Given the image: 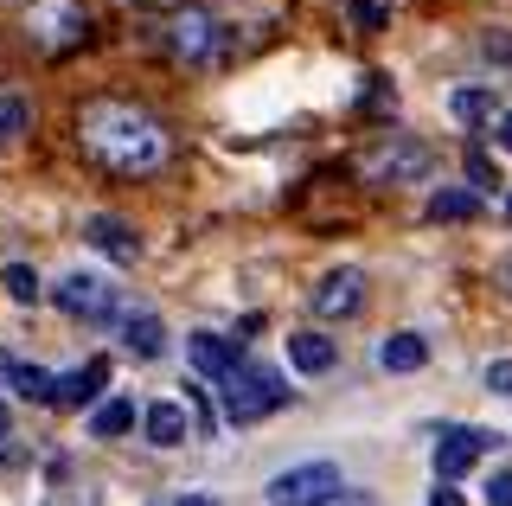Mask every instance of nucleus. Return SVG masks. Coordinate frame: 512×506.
<instances>
[{
    "instance_id": "nucleus-1",
    "label": "nucleus",
    "mask_w": 512,
    "mask_h": 506,
    "mask_svg": "<svg viewBox=\"0 0 512 506\" xmlns=\"http://www.w3.org/2000/svg\"><path fill=\"white\" fill-rule=\"evenodd\" d=\"M77 148H84V161H96L116 180H141V173H154L173 154V141L154 109H141L128 97H90L77 109Z\"/></svg>"
},
{
    "instance_id": "nucleus-2",
    "label": "nucleus",
    "mask_w": 512,
    "mask_h": 506,
    "mask_svg": "<svg viewBox=\"0 0 512 506\" xmlns=\"http://www.w3.org/2000/svg\"><path fill=\"white\" fill-rule=\"evenodd\" d=\"M218 385H224L218 398H224V417H231V423H256V417H269V410H282V404H288L282 372L256 366V359H237V366L224 372Z\"/></svg>"
},
{
    "instance_id": "nucleus-3",
    "label": "nucleus",
    "mask_w": 512,
    "mask_h": 506,
    "mask_svg": "<svg viewBox=\"0 0 512 506\" xmlns=\"http://www.w3.org/2000/svg\"><path fill=\"white\" fill-rule=\"evenodd\" d=\"M26 39L39 45L45 58L77 52V45L90 39V13H84V0H32V7H26Z\"/></svg>"
},
{
    "instance_id": "nucleus-4",
    "label": "nucleus",
    "mask_w": 512,
    "mask_h": 506,
    "mask_svg": "<svg viewBox=\"0 0 512 506\" xmlns=\"http://www.w3.org/2000/svg\"><path fill=\"white\" fill-rule=\"evenodd\" d=\"M167 33H160V45H167L180 65H205V58L224 45V26H218V13L212 7H180V13H167Z\"/></svg>"
},
{
    "instance_id": "nucleus-5",
    "label": "nucleus",
    "mask_w": 512,
    "mask_h": 506,
    "mask_svg": "<svg viewBox=\"0 0 512 506\" xmlns=\"http://www.w3.org/2000/svg\"><path fill=\"white\" fill-rule=\"evenodd\" d=\"M436 167V148L429 141H410V135H391L365 154V180L372 186H404V180H423Z\"/></svg>"
},
{
    "instance_id": "nucleus-6",
    "label": "nucleus",
    "mask_w": 512,
    "mask_h": 506,
    "mask_svg": "<svg viewBox=\"0 0 512 506\" xmlns=\"http://www.w3.org/2000/svg\"><path fill=\"white\" fill-rule=\"evenodd\" d=\"M333 494H340V468L333 462H301L269 481V506H320Z\"/></svg>"
},
{
    "instance_id": "nucleus-7",
    "label": "nucleus",
    "mask_w": 512,
    "mask_h": 506,
    "mask_svg": "<svg viewBox=\"0 0 512 506\" xmlns=\"http://www.w3.org/2000/svg\"><path fill=\"white\" fill-rule=\"evenodd\" d=\"M52 302L71 314V321H109V314H116V282H109V276H90V270H71L52 289Z\"/></svg>"
},
{
    "instance_id": "nucleus-8",
    "label": "nucleus",
    "mask_w": 512,
    "mask_h": 506,
    "mask_svg": "<svg viewBox=\"0 0 512 506\" xmlns=\"http://www.w3.org/2000/svg\"><path fill=\"white\" fill-rule=\"evenodd\" d=\"M365 308V276L359 270H327L314 289V314L320 321H352Z\"/></svg>"
},
{
    "instance_id": "nucleus-9",
    "label": "nucleus",
    "mask_w": 512,
    "mask_h": 506,
    "mask_svg": "<svg viewBox=\"0 0 512 506\" xmlns=\"http://www.w3.org/2000/svg\"><path fill=\"white\" fill-rule=\"evenodd\" d=\"M487 442H500V436H487V430H442V442H436V481H461V474L487 455Z\"/></svg>"
},
{
    "instance_id": "nucleus-10",
    "label": "nucleus",
    "mask_w": 512,
    "mask_h": 506,
    "mask_svg": "<svg viewBox=\"0 0 512 506\" xmlns=\"http://www.w3.org/2000/svg\"><path fill=\"white\" fill-rule=\"evenodd\" d=\"M84 244H90V250H103L109 263H135V257H141V237H135V225H128V218H116V212H96V218H84Z\"/></svg>"
},
{
    "instance_id": "nucleus-11",
    "label": "nucleus",
    "mask_w": 512,
    "mask_h": 506,
    "mask_svg": "<svg viewBox=\"0 0 512 506\" xmlns=\"http://www.w3.org/2000/svg\"><path fill=\"white\" fill-rule=\"evenodd\" d=\"M186 359H192V372H199V385H205V378H224V372H231L237 359H244V346L212 334V327H199V334H186Z\"/></svg>"
},
{
    "instance_id": "nucleus-12",
    "label": "nucleus",
    "mask_w": 512,
    "mask_h": 506,
    "mask_svg": "<svg viewBox=\"0 0 512 506\" xmlns=\"http://www.w3.org/2000/svg\"><path fill=\"white\" fill-rule=\"evenodd\" d=\"M103 385H109V359H90V366L52 378V404H58V410H84V404L103 398Z\"/></svg>"
},
{
    "instance_id": "nucleus-13",
    "label": "nucleus",
    "mask_w": 512,
    "mask_h": 506,
    "mask_svg": "<svg viewBox=\"0 0 512 506\" xmlns=\"http://www.w3.org/2000/svg\"><path fill=\"white\" fill-rule=\"evenodd\" d=\"M333 359H340V346H333L327 334H288V366L295 372L320 378V372H333Z\"/></svg>"
},
{
    "instance_id": "nucleus-14",
    "label": "nucleus",
    "mask_w": 512,
    "mask_h": 506,
    "mask_svg": "<svg viewBox=\"0 0 512 506\" xmlns=\"http://www.w3.org/2000/svg\"><path fill=\"white\" fill-rule=\"evenodd\" d=\"M0 385H13V398L26 404H52V372L45 366H20V359L0 353Z\"/></svg>"
},
{
    "instance_id": "nucleus-15",
    "label": "nucleus",
    "mask_w": 512,
    "mask_h": 506,
    "mask_svg": "<svg viewBox=\"0 0 512 506\" xmlns=\"http://www.w3.org/2000/svg\"><path fill=\"white\" fill-rule=\"evenodd\" d=\"M141 423H148V442H154V449H180V442L192 436L186 410L173 404V398H160V404H148V417H141Z\"/></svg>"
},
{
    "instance_id": "nucleus-16",
    "label": "nucleus",
    "mask_w": 512,
    "mask_h": 506,
    "mask_svg": "<svg viewBox=\"0 0 512 506\" xmlns=\"http://www.w3.org/2000/svg\"><path fill=\"white\" fill-rule=\"evenodd\" d=\"M378 366H384V372H423V366H429V340L404 327V334H391V340L378 346Z\"/></svg>"
},
{
    "instance_id": "nucleus-17",
    "label": "nucleus",
    "mask_w": 512,
    "mask_h": 506,
    "mask_svg": "<svg viewBox=\"0 0 512 506\" xmlns=\"http://www.w3.org/2000/svg\"><path fill=\"white\" fill-rule=\"evenodd\" d=\"M429 225H461V218L480 212V193H468V186H442V193H429Z\"/></svg>"
},
{
    "instance_id": "nucleus-18",
    "label": "nucleus",
    "mask_w": 512,
    "mask_h": 506,
    "mask_svg": "<svg viewBox=\"0 0 512 506\" xmlns=\"http://www.w3.org/2000/svg\"><path fill=\"white\" fill-rule=\"evenodd\" d=\"M122 346L135 359H160V346H167V334H160V314H148V308L128 314V321H122Z\"/></svg>"
},
{
    "instance_id": "nucleus-19",
    "label": "nucleus",
    "mask_w": 512,
    "mask_h": 506,
    "mask_svg": "<svg viewBox=\"0 0 512 506\" xmlns=\"http://www.w3.org/2000/svg\"><path fill=\"white\" fill-rule=\"evenodd\" d=\"M135 430V404L128 398H109V404H96V417H90V436H103V442H116Z\"/></svg>"
},
{
    "instance_id": "nucleus-20",
    "label": "nucleus",
    "mask_w": 512,
    "mask_h": 506,
    "mask_svg": "<svg viewBox=\"0 0 512 506\" xmlns=\"http://www.w3.org/2000/svg\"><path fill=\"white\" fill-rule=\"evenodd\" d=\"M186 423H192V436H199V442H212L218 436V417H212V391H205L199 385V378H192V385H186Z\"/></svg>"
},
{
    "instance_id": "nucleus-21",
    "label": "nucleus",
    "mask_w": 512,
    "mask_h": 506,
    "mask_svg": "<svg viewBox=\"0 0 512 506\" xmlns=\"http://www.w3.org/2000/svg\"><path fill=\"white\" fill-rule=\"evenodd\" d=\"M0 289H7L20 308H32L39 302V270H32V263H7V270H0Z\"/></svg>"
},
{
    "instance_id": "nucleus-22",
    "label": "nucleus",
    "mask_w": 512,
    "mask_h": 506,
    "mask_svg": "<svg viewBox=\"0 0 512 506\" xmlns=\"http://www.w3.org/2000/svg\"><path fill=\"white\" fill-rule=\"evenodd\" d=\"M448 109H455V122H487L493 116V90H455V97H448Z\"/></svg>"
},
{
    "instance_id": "nucleus-23",
    "label": "nucleus",
    "mask_w": 512,
    "mask_h": 506,
    "mask_svg": "<svg viewBox=\"0 0 512 506\" xmlns=\"http://www.w3.org/2000/svg\"><path fill=\"white\" fill-rule=\"evenodd\" d=\"M32 129V103L26 97H0V141H20Z\"/></svg>"
},
{
    "instance_id": "nucleus-24",
    "label": "nucleus",
    "mask_w": 512,
    "mask_h": 506,
    "mask_svg": "<svg viewBox=\"0 0 512 506\" xmlns=\"http://www.w3.org/2000/svg\"><path fill=\"white\" fill-rule=\"evenodd\" d=\"M352 20H359V33H384L391 26V0H346Z\"/></svg>"
},
{
    "instance_id": "nucleus-25",
    "label": "nucleus",
    "mask_w": 512,
    "mask_h": 506,
    "mask_svg": "<svg viewBox=\"0 0 512 506\" xmlns=\"http://www.w3.org/2000/svg\"><path fill=\"white\" fill-rule=\"evenodd\" d=\"M468 180L480 186V193H493V186H500V167H493V154L480 148V141H474V148H468Z\"/></svg>"
},
{
    "instance_id": "nucleus-26",
    "label": "nucleus",
    "mask_w": 512,
    "mask_h": 506,
    "mask_svg": "<svg viewBox=\"0 0 512 506\" xmlns=\"http://www.w3.org/2000/svg\"><path fill=\"white\" fill-rule=\"evenodd\" d=\"M487 391L493 398H512V359H493L487 366Z\"/></svg>"
},
{
    "instance_id": "nucleus-27",
    "label": "nucleus",
    "mask_w": 512,
    "mask_h": 506,
    "mask_svg": "<svg viewBox=\"0 0 512 506\" xmlns=\"http://www.w3.org/2000/svg\"><path fill=\"white\" fill-rule=\"evenodd\" d=\"M487 506H512V468H506V474H493V481H487Z\"/></svg>"
},
{
    "instance_id": "nucleus-28",
    "label": "nucleus",
    "mask_w": 512,
    "mask_h": 506,
    "mask_svg": "<svg viewBox=\"0 0 512 506\" xmlns=\"http://www.w3.org/2000/svg\"><path fill=\"white\" fill-rule=\"evenodd\" d=\"M320 506H378V500H372V494H359V487H340V494L320 500Z\"/></svg>"
},
{
    "instance_id": "nucleus-29",
    "label": "nucleus",
    "mask_w": 512,
    "mask_h": 506,
    "mask_svg": "<svg viewBox=\"0 0 512 506\" xmlns=\"http://www.w3.org/2000/svg\"><path fill=\"white\" fill-rule=\"evenodd\" d=\"M493 141L512 154V109H500V116H493Z\"/></svg>"
},
{
    "instance_id": "nucleus-30",
    "label": "nucleus",
    "mask_w": 512,
    "mask_h": 506,
    "mask_svg": "<svg viewBox=\"0 0 512 506\" xmlns=\"http://www.w3.org/2000/svg\"><path fill=\"white\" fill-rule=\"evenodd\" d=\"M173 506H218V494H205V487H186V494H173Z\"/></svg>"
},
{
    "instance_id": "nucleus-31",
    "label": "nucleus",
    "mask_w": 512,
    "mask_h": 506,
    "mask_svg": "<svg viewBox=\"0 0 512 506\" xmlns=\"http://www.w3.org/2000/svg\"><path fill=\"white\" fill-rule=\"evenodd\" d=\"M480 52H487V58H512V39H500V33H487V39H480Z\"/></svg>"
},
{
    "instance_id": "nucleus-32",
    "label": "nucleus",
    "mask_w": 512,
    "mask_h": 506,
    "mask_svg": "<svg viewBox=\"0 0 512 506\" xmlns=\"http://www.w3.org/2000/svg\"><path fill=\"white\" fill-rule=\"evenodd\" d=\"M7 430H13V417H7V398H0V455H7Z\"/></svg>"
},
{
    "instance_id": "nucleus-33",
    "label": "nucleus",
    "mask_w": 512,
    "mask_h": 506,
    "mask_svg": "<svg viewBox=\"0 0 512 506\" xmlns=\"http://www.w3.org/2000/svg\"><path fill=\"white\" fill-rule=\"evenodd\" d=\"M436 506H461V500H455V494H448V487H436Z\"/></svg>"
}]
</instances>
